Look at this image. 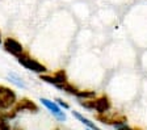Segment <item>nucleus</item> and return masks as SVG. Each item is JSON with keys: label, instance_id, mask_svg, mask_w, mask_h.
I'll list each match as a JSON object with an SVG mask.
<instances>
[{"label": "nucleus", "instance_id": "f257e3e1", "mask_svg": "<svg viewBox=\"0 0 147 130\" xmlns=\"http://www.w3.org/2000/svg\"><path fill=\"white\" fill-rule=\"evenodd\" d=\"M17 61L22 67L26 68V70H29V71L37 72V74H45V72H47V68H46L45 65H42L41 62H38L37 59L32 58L28 53H22L21 55H18Z\"/></svg>", "mask_w": 147, "mask_h": 130}, {"label": "nucleus", "instance_id": "f03ea898", "mask_svg": "<svg viewBox=\"0 0 147 130\" xmlns=\"http://www.w3.org/2000/svg\"><path fill=\"white\" fill-rule=\"evenodd\" d=\"M16 101H17V96H16L15 91L11 90L9 87L0 86V109L8 110L13 108Z\"/></svg>", "mask_w": 147, "mask_h": 130}, {"label": "nucleus", "instance_id": "7ed1b4c3", "mask_svg": "<svg viewBox=\"0 0 147 130\" xmlns=\"http://www.w3.org/2000/svg\"><path fill=\"white\" fill-rule=\"evenodd\" d=\"M40 79L46 82V83L53 84V86H55V87H58V86H61V84L68 82L67 74H66L64 70H58V71H55L54 74H50V75L40 74Z\"/></svg>", "mask_w": 147, "mask_h": 130}, {"label": "nucleus", "instance_id": "20e7f679", "mask_svg": "<svg viewBox=\"0 0 147 130\" xmlns=\"http://www.w3.org/2000/svg\"><path fill=\"white\" fill-rule=\"evenodd\" d=\"M40 101L42 102V105H45L46 108L49 109L50 113H51L58 121H66V115H64V112H62V108L55 101H51V100L45 99V97H41Z\"/></svg>", "mask_w": 147, "mask_h": 130}, {"label": "nucleus", "instance_id": "39448f33", "mask_svg": "<svg viewBox=\"0 0 147 130\" xmlns=\"http://www.w3.org/2000/svg\"><path fill=\"white\" fill-rule=\"evenodd\" d=\"M13 110H15L16 113H20V112H30V113H37V112H38V105H37L34 101H32V100L24 97V99L16 101V104L13 105Z\"/></svg>", "mask_w": 147, "mask_h": 130}, {"label": "nucleus", "instance_id": "423d86ee", "mask_svg": "<svg viewBox=\"0 0 147 130\" xmlns=\"http://www.w3.org/2000/svg\"><path fill=\"white\" fill-rule=\"evenodd\" d=\"M3 46H4V49H5L7 53H9L13 57H18V55H21V54L24 53V47H22V45L18 42L17 40H15V38H12V37L7 38V40L3 42Z\"/></svg>", "mask_w": 147, "mask_h": 130}, {"label": "nucleus", "instance_id": "0eeeda50", "mask_svg": "<svg viewBox=\"0 0 147 130\" xmlns=\"http://www.w3.org/2000/svg\"><path fill=\"white\" fill-rule=\"evenodd\" d=\"M97 120L101 121L102 124H107V125H113L114 127L119 126V125L125 124L127 118L125 116H119V115H112L109 116L108 113H104V115H97Z\"/></svg>", "mask_w": 147, "mask_h": 130}, {"label": "nucleus", "instance_id": "6e6552de", "mask_svg": "<svg viewBox=\"0 0 147 130\" xmlns=\"http://www.w3.org/2000/svg\"><path fill=\"white\" fill-rule=\"evenodd\" d=\"M112 109V102H110L109 97L107 95H101V96L95 99V106L93 110H96L98 115H104Z\"/></svg>", "mask_w": 147, "mask_h": 130}, {"label": "nucleus", "instance_id": "1a4fd4ad", "mask_svg": "<svg viewBox=\"0 0 147 130\" xmlns=\"http://www.w3.org/2000/svg\"><path fill=\"white\" fill-rule=\"evenodd\" d=\"M72 116H74V117H75V118H76V120H79L80 122H82V124L84 125V126H87V127H88V129H92V130H101L100 127H98L97 125L95 124V122H92L91 120H88V118H86V117H84V116H83V115H80L79 112H75V110H74V112H72Z\"/></svg>", "mask_w": 147, "mask_h": 130}, {"label": "nucleus", "instance_id": "9d476101", "mask_svg": "<svg viewBox=\"0 0 147 130\" xmlns=\"http://www.w3.org/2000/svg\"><path fill=\"white\" fill-rule=\"evenodd\" d=\"M57 88H59V90L64 91V92L70 93V95H74V96H76V93L79 92V90H78L76 87L74 86V84L68 83V82H66V83H63V84H61V86H58Z\"/></svg>", "mask_w": 147, "mask_h": 130}, {"label": "nucleus", "instance_id": "9b49d317", "mask_svg": "<svg viewBox=\"0 0 147 130\" xmlns=\"http://www.w3.org/2000/svg\"><path fill=\"white\" fill-rule=\"evenodd\" d=\"M76 97L78 99H95L97 97V93L96 91H92V90H86V91H80L76 93Z\"/></svg>", "mask_w": 147, "mask_h": 130}, {"label": "nucleus", "instance_id": "f8f14e48", "mask_svg": "<svg viewBox=\"0 0 147 130\" xmlns=\"http://www.w3.org/2000/svg\"><path fill=\"white\" fill-rule=\"evenodd\" d=\"M8 79L12 82L13 84H16L18 88H26V86H25V83L22 82V79H20V77H18L16 74H9L8 75Z\"/></svg>", "mask_w": 147, "mask_h": 130}, {"label": "nucleus", "instance_id": "ddd939ff", "mask_svg": "<svg viewBox=\"0 0 147 130\" xmlns=\"http://www.w3.org/2000/svg\"><path fill=\"white\" fill-rule=\"evenodd\" d=\"M0 130H12L8 120H4V118L0 117Z\"/></svg>", "mask_w": 147, "mask_h": 130}, {"label": "nucleus", "instance_id": "4468645a", "mask_svg": "<svg viewBox=\"0 0 147 130\" xmlns=\"http://www.w3.org/2000/svg\"><path fill=\"white\" fill-rule=\"evenodd\" d=\"M55 102H57V104H58L61 108H63V109H70V105H68L66 101H63L62 99H55Z\"/></svg>", "mask_w": 147, "mask_h": 130}, {"label": "nucleus", "instance_id": "2eb2a0df", "mask_svg": "<svg viewBox=\"0 0 147 130\" xmlns=\"http://www.w3.org/2000/svg\"><path fill=\"white\" fill-rule=\"evenodd\" d=\"M116 130H135V129H133V127H129L126 124H122V125H119V126H117Z\"/></svg>", "mask_w": 147, "mask_h": 130}, {"label": "nucleus", "instance_id": "dca6fc26", "mask_svg": "<svg viewBox=\"0 0 147 130\" xmlns=\"http://www.w3.org/2000/svg\"><path fill=\"white\" fill-rule=\"evenodd\" d=\"M134 129H135V130H142V129H139V127H134Z\"/></svg>", "mask_w": 147, "mask_h": 130}, {"label": "nucleus", "instance_id": "f3484780", "mask_svg": "<svg viewBox=\"0 0 147 130\" xmlns=\"http://www.w3.org/2000/svg\"><path fill=\"white\" fill-rule=\"evenodd\" d=\"M0 43H1V33H0Z\"/></svg>", "mask_w": 147, "mask_h": 130}, {"label": "nucleus", "instance_id": "a211bd4d", "mask_svg": "<svg viewBox=\"0 0 147 130\" xmlns=\"http://www.w3.org/2000/svg\"><path fill=\"white\" fill-rule=\"evenodd\" d=\"M15 130H20V129H18V127H16V129H15Z\"/></svg>", "mask_w": 147, "mask_h": 130}, {"label": "nucleus", "instance_id": "6ab92c4d", "mask_svg": "<svg viewBox=\"0 0 147 130\" xmlns=\"http://www.w3.org/2000/svg\"><path fill=\"white\" fill-rule=\"evenodd\" d=\"M55 130H59V129H55Z\"/></svg>", "mask_w": 147, "mask_h": 130}]
</instances>
